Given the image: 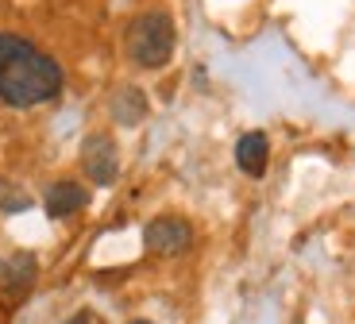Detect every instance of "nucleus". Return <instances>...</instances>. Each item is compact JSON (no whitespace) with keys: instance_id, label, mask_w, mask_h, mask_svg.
Wrapping results in <instances>:
<instances>
[{"instance_id":"4","label":"nucleus","mask_w":355,"mask_h":324,"mask_svg":"<svg viewBox=\"0 0 355 324\" xmlns=\"http://www.w3.org/2000/svg\"><path fill=\"white\" fill-rule=\"evenodd\" d=\"M81 170L93 185H112L120 178V151H116L112 135L97 132L81 143Z\"/></svg>"},{"instance_id":"2","label":"nucleus","mask_w":355,"mask_h":324,"mask_svg":"<svg viewBox=\"0 0 355 324\" xmlns=\"http://www.w3.org/2000/svg\"><path fill=\"white\" fill-rule=\"evenodd\" d=\"M174 19L166 12H143V16L132 19L124 35V46H128V58L143 70H162L174 54Z\"/></svg>"},{"instance_id":"5","label":"nucleus","mask_w":355,"mask_h":324,"mask_svg":"<svg viewBox=\"0 0 355 324\" xmlns=\"http://www.w3.org/2000/svg\"><path fill=\"white\" fill-rule=\"evenodd\" d=\"M46 212H51L54 220H62V216H73V212H81L89 205V189L81 182H70V178H62V182H54L51 189H46L43 197Z\"/></svg>"},{"instance_id":"9","label":"nucleus","mask_w":355,"mask_h":324,"mask_svg":"<svg viewBox=\"0 0 355 324\" xmlns=\"http://www.w3.org/2000/svg\"><path fill=\"white\" fill-rule=\"evenodd\" d=\"M66 324H101V321H97L93 313H78V316H70Z\"/></svg>"},{"instance_id":"6","label":"nucleus","mask_w":355,"mask_h":324,"mask_svg":"<svg viewBox=\"0 0 355 324\" xmlns=\"http://www.w3.org/2000/svg\"><path fill=\"white\" fill-rule=\"evenodd\" d=\"M266 162H270V139H266L263 132L240 135V143H236V167H240L248 178H263Z\"/></svg>"},{"instance_id":"1","label":"nucleus","mask_w":355,"mask_h":324,"mask_svg":"<svg viewBox=\"0 0 355 324\" xmlns=\"http://www.w3.org/2000/svg\"><path fill=\"white\" fill-rule=\"evenodd\" d=\"M62 66L31 39L0 31V101L12 108H35L62 93Z\"/></svg>"},{"instance_id":"8","label":"nucleus","mask_w":355,"mask_h":324,"mask_svg":"<svg viewBox=\"0 0 355 324\" xmlns=\"http://www.w3.org/2000/svg\"><path fill=\"white\" fill-rule=\"evenodd\" d=\"M35 282V255H12L8 263H4V274H0V286L8 289V293H24L27 286Z\"/></svg>"},{"instance_id":"7","label":"nucleus","mask_w":355,"mask_h":324,"mask_svg":"<svg viewBox=\"0 0 355 324\" xmlns=\"http://www.w3.org/2000/svg\"><path fill=\"white\" fill-rule=\"evenodd\" d=\"M108 112H112L116 123L135 128V123L147 120V96H143V89H135V85H120L112 93V101H108Z\"/></svg>"},{"instance_id":"10","label":"nucleus","mask_w":355,"mask_h":324,"mask_svg":"<svg viewBox=\"0 0 355 324\" xmlns=\"http://www.w3.org/2000/svg\"><path fill=\"white\" fill-rule=\"evenodd\" d=\"M128 324H151V321H128Z\"/></svg>"},{"instance_id":"3","label":"nucleus","mask_w":355,"mask_h":324,"mask_svg":"<svg viewBox=\"0 0 355 324\" xmlns=\"http://www.w3.org/2000/svg\"><path fill=\"white\" fill-rule=\"evenodd\" d=\"M143 247L151 255H162V259L186 255L189 247H193V228H189V220H182V216H159L143 228Z\"/></svg>"}]
</instances>
